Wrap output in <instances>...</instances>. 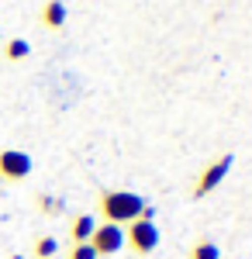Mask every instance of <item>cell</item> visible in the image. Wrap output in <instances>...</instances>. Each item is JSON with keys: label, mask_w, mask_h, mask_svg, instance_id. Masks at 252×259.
Listing matches in <instances>:
<instances>
[{"label": "cell", "mask_w": 252, "mask_h": 259, "mask_svg": "<svg viewBox=\"0 0 252 259\" xmlns=\"http://www.w3.org/2000/svg\"><path fill=\"white\" fill-rule=\"evenodd\" d=\"M100 211L111 225H132L138 218H152V207L145 204V197H138L132 190H104Z\"/></svg>", "instance_id": "6da1fadb"}, {"label": "cell", "mask_w": 252, "mask_h": 259, "mask_svg": "<svg viewBox=\"0 0 252 259\" xmlns=\"http://www.w3.org/2000/svg\"><path fill=\"white\" fill-rule=\"evenodd\" d=\"M124 245H132L138 256H149L155 245H159V228H155L152 218H138L128 225V232H124Z\"/></svg>", "instance_id": "7a4b0ae2"}, {"label": "cell", "mask_w": 252, "mask_h": 259, "mask_svg": "<svg viewBox=\"0 0 252 259\" xmlns=\"http://www.w3.org/2000/svg\"><path fill=\"white\" fill-rule=\"evenodd\" d=\"M90 245H94L97 256H117V252L124 249V228H121V225H111V221H104V225L94 228Z\"/></svg>", "instance_id": "3957f363"}, {"label": "cell", "mask_w": 252, "mask_h": 259, "mask_svg": "<svg viewBox=\"0 0 252 259\" xmlns=\"http://www.w3.org/2000/svg\"><path fill=\"white\" fill-rule=\"evenodd\" d=\"M31 156L28 152H21V149H4L0 152V177L11 180V183H18V180H28L31 177Z\"/></svg>", "instance_id": "277c9868"}, {"label": "cell", "mask_w": 252, "mask_h": 259, "mask_svg": "<svg viewBox=\"0 0 252 259\" xmlns=\"http://www.w3.org/2000/svg\"><path fill=\"white\" fill-rule=\"evenodd\" d=\"M232 156H221V159H214L200 177H197V183H194V197H207L211 190H218L221 183H225V177H228V169H232Z\"/></svg>", "instance_id": "5b68a950"}, {"label": "cell", "mask_w": 252, "mask_h": 259, "mask_svg": "<svg viewBox=\"0 0 252 259\" xmlns=\"http://www.w3.org/2000/svg\"><path fill=\"white\" fill-rule=\"evenodd\" d=\"M41 21H45V28H62L66 24V4L62 0H49L41 7Z\"/></svg>", "instance_id": "8992f818"}, {"label": "cell", "mask_w": 252, "mask_h": 259, "mask_svg": "<svg viewBox=\"0 0 252 259\" xmlns=\"http://www.w3.org/2000/svg\"><path fill=\"white\" fill-rule=\"evenodd\" d=\"M94 228H97L94 214H79V218H73V242H90Z\"/></svg>", "instance_id": "52a82bcc"}, {"label": "cell", "mask_w": 252, "mask_h": 259, "mask_svg": "<svg viewBox=\"0 0 252 259\" xmlns=\"http://www.w3.org/2000/svg\"><path fill=\"white\" fill-rule=\"evenodd\" d=\"M28 52H31V45L24 38H11L7 45H4V56H7V62H21L28 59Z\"/></svg>", "instance_id": "ba28073f"}, {"label": "cell", "mask_w": 252, "mask_h": 259, "mask_svg": "<svg viewBox=\"0 0 252 259\" xmlns=\"http://www.w3.org/2000/svg\"><path fill=\"white\" fill-rule=\"evenodd\" d=\"M190 259H221V249H218V242L200 239L194 249H190Z\"/></svg>", "instance_id": "9c48e42d"}, {"label": "cell", "mask_w": 252, "mask_h": 259, "mask_svg": "<svg viewBox=\"0 0 252 259\" xmlns=\"http://www.w3.org/2000/svg\"><path fill=\"white\" fill-rule=\"evenodd\" d=\"M59 252V242L52 239V235H41L38 242H35V259H52Z\"/></svg>", "instance_id": "30bf717a"}, {"label": "cell", "mask_w": 252, "mask_h": 259, "mask_svg": "<svg viewBox=\"0 0 252 259\" xmlns=\"http://www.w3.org/2000/svg\"><path fill=\"white\" fill-rule=\"evenodd\" d=\"M69 259H100V256L94 252V245H90V242H76V245H73V252H69Z\"/></svg>", "instance_id": "8fae6325"}, {"label": "cell", "mask_w": 252, "mask_h": 259, "mask_svg": "<svg viewBox=\"0 0 252 259\" xmlns=\"http://www.w3.org/2000/svg\"><path fill=\"white\" fill-rule=\"evenodd\" d=\"M38 204H41L45 214H59L62 211V200H56V197H38Z\"/></svg>", "instance_id": "7c38bea8"}, {"label": "cell", "mask_w": 252, "mask_h": 259, "mask_svg": "<svg viewBox=\"0 0 252 259\" xmlns=\"http://www.w3.org/2000/svg\"><path fill=\"white\" fill-rule=\"evenodd\" d=\"M11 259H24V256H11Z\"/></svg>", "instance_id": "4fadbf2b"}, {"label": "cell", "mask_w": 252, "mask_h": 259, "mask_svg": "<svg viewBox=\"0 0 252 259\" xmlns=\"http://www.w3.org/2000/svg\"><path fill=\"white\" fill-rule=\"evenodd\" d=\"M0 45H4V38H0Z\"/></svg>", "instance_id": "5bb4252c"}]
</instances>
